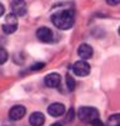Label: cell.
<instances>
[{
    "label": "cell",
    "instance_id": "cell-5",
    "mask_svg": "<svg viewBox=\"0 0 120 126\" xmlns=\"http://www.w3.org/2000/svg\"><path fill=\"white\" fill-rule=\"evenodd\" d=\"M25 114H26L25 106H23V105H15V106L11 107L10 111H9V117L13 121H18V120L23 119L25 116Z\"/></svg>",
    "mask_w": 120,
    "mask_h": 126
},
{
    "label": "cell",
    "instance_id": "cell-15",
    "mask_svg": "<svg viewBox=\"0 0 120 126\" xmlns=\"http://www.w3.org/2000/svg\"><path fill=\"white\" fill-rule=\"evenodd\" d=\"M8 24H18V20H16V15H14L13 13L6 15V21Z\"/></svg>",
    "mask_w": 120,
    "mask_h": 126
},
{
    "label": "cell",
    "instance_id": "cell-12",
    "mask_svg": "<svg viewBox=\"0 0 120 126\" xmlns=\"http://www.w3.org/2000/svg\"><path fill=\"white\" fill-rule=\"evenodd\" d=\"M108 126H120V115L114 114L108 120Z\"/></svg>",
    "mask_w": 120,
    "mask_h": 126
},
{
    "label": "cell",
    "instance_id": "cell-16",
    "mask_svg": "<svg viewBox=\"0 0 120 126\" xmlns=\"http://www.w3.org/2000/svg\"><path fill=\"white\" fill-rule=\"evenodd\" d=\"M44 66H45V65H44L43 63H36V64H34V65L30 66V70H31V71H39V70H41Z\"/></svg>",
    "mask_w": 120,
    "mask_h": 126
},
{
    "label": "cell",
    "instance_id": "cell-4",
    "mask_svg": "<svg viewBox=\"0 0 120 126\" xmlns=\"http://www.w3.org/2000/svg\"><path fill=\"white\" fill-rule=\"evenodd\" d=\"M28 6L24 0H13L11 1V13L16 16H24L26 14Z\"/></svg>",
    "mask_w": 120,
    "mask_h": 126
},
{
    "label": "cell",
    "instance_id": "cell-8",
    "mask_svg": "<svg viewBox=\"0 0 120 126\" xmlns=\"http://www.w3.org/2000/svg\"><path fill=\"white\" fill-rule=\"evenodd\" d=\"M48 112H49V115L54 116V117H59L65 112V106L60 102H54L48 107Z\"/></svg>",
    "mask_w": 120,
    "mask_h": 126
},
{
    "label": "cell",
    "instance_id": "cell-9",
    "mask_svg": "<svg viewBox=\"0 0 120 126\" xmlns=\"http://www.w3.org/2000/svg\"><path fill=\"white\" fill-rule=\"evenodd\" d=\"M78 55L84 59V60H86V59H90L93 56V47L88 44H81L79 47H78Z\"/></svg>",
    "mask_w": 120,
    "mask_h": 126
},
{
    "label": "cell",
    "instance_id": "cell-20",
    "mask_svg": "<svg viewBox=\"0 0 120 126\" xmlns=\"http://www.w3.org/2000/svg\"><path fill=\"white\" fill-rule=\"evenodd\" d=\"M4 13H5V8H4V5L1 3H0V16H3Z\"/></svg>",
    "mask_w": 120,
    "mask_h": 126
},
{
    "label": "cell",
    "instance_id": "cell-13",
    "mask_svg": "<svg viewBox=\"0 0 120 126\" xmlns=\"http://www.w3.org/2000/svg\"><path fill=\"white\" fill-rule=\"evenodd\" d=\"M66 85H68V89H69L70 91H73V90L75 89V86H76L75 79H74L70 74H68V75H66Z\"/></svg>",
    "mask_w": 120,
    "mask_h": 126
},
{
    "label": "cell",
    "instance_id": "cell-3",
    "mask_svg": "<svg viewBox=\"0 0 120 126\" xmlns=\"http://www.w3.org/2000/svg\"><path fill=\"white\" fill-rule=\"evenodd\" d=\"M73 73H74L76 76H80V78L86 76V75H89V73H90V65H89L86 61H83V60L76 61V63L73 65Z\"/></svg>",
    "mask_w": 120,
    "mask_h": 126
},
{
    "label": "cell",
    "instance_id": "cell-6",
    "mask_svg": "<svg viewBox=\"0 0 120 126\" xmlns=\"http://www.w3.org/2000/svg\"><path fill=\"white\" fill-rule=\"evenodd\" d=\"M36 38L41 43H50L53 40V31L46 26H41L36 30Z\"/></svg>",
    "mask_w": 120,
    "mask_h": 126
},
{
    "label": "cell",
    "instance_id": "cell-2",
    "mask_svg": "<svg viewBox=\"0 0 120 126\" xmlns=\"http://www.w3.org/2000/svg\"><path fill=\"white\" fill-rule=\"evenodd\" d=\"M78 116L81 121L84 122H91L94 119L99 117V112L95 107H90V106H83L78 111Z\"/></svg>",
    "mask_w": 120,
    "mask_h": 126
},
{
    "label": "cell",
    "instance_id": "cell-10",
    "mask_svg": "<svg viewBox=\"0 0 120 126\" xmlns=\"http://www.w3.org/2000/svg\"><path fill=\"white\" fill-rule=\"evenodd\" d=\"M29 122L33 126H43L45 122V116L41 112H33L29 117Z\"/></svg>",
    "mask_w": 120,
    "mask_h": 126
},
{
    "label": "cell",
    "instance_id": "cell-17",
    "mask_svg": "<svg viewBox=\"0 0 120 126\" xmlns=\"http://www.w3.org/2000/svg\"><path fill=\"white\" fill-rule=\"evenodd\" d=\"M74 115H75V112H74V109L71 107V109H69V111H68V115H66V121H73Z\"/></svg>",
    "mask_w": 120,
    "mask_h": 126
},
{
    "label": "cell",
    "instance_id": "cell-19",
    "mask_svg": "<svg viewBox=\"0 0 120 126\" xmlns=\"http://www.w3.org/2000/svg\"><path fill=\"white\" fill-rule=\"evenodd\" d=\"M106 3L109 5H111V6H115V5H118L120 3V0H106Z\"/></svg>",
    "mask_w": 120,
    "mask_h": 126
},
{
    "label": "cell",
    "instance_id": "cell-7",
    "mask_svg": "<svg viewBox=\"0 0 120 126\" xmlns=\"http://www.w3.org/2000/svg\"><path fill=\"white\" fill-rule=\"evenodd\" d=\"M60 81H61V78L56 73H51L44 78V84L48 87H58L60 85Z\"/></svg>",
    "mask_w": 120,
    "mask_h": 126
},
{
    "label": "cell",
    "instance_id": "cell-14",
    "mask_svg": "<svg viewBox=\"0 0 120 126\" xmlns=\"http://www.w3.org/2000/svg\"><path fill=\"white\" fill-rule=\"evenodd\" d=\"M8 58H9L8 51H6L5 49H3V47H0V65L5 64L6 60H8Z\"/></svg>",
    "mask_w": 120,
    "mask_h": 126
},
{
    "label": "cell",
    "instance_id": "cell-1",
    "mask_svg": "<svg viewBox=\"0 0 120 126\" xmlns=\"http://www.w3.org/2000/svg\"><path fill=\"white\" fill-rule=\"evenodd\" d=\"M51 21L60 30H68L74 25L75 14L71 9H65L61 11H56L51 15Z\"/></svg>",
    "mask_w": 120,
    "mask_h": 126
},
{
    "label": "cell",
    "instance_id": "cell-11",
    "mask_svg": "<svg viewBox=\"0 0 120 126\" xmlns=\"http://www.w3.org/2000/svg\"><path fill=\"white\" fill-rule=\"evenodd\" d=\"M16 29H18V24H8V23H5L4 25H3V31H4V34H14L15 31H16Z\"/></svg>",
    "mask_w": 120,
    "mask_h": 126
},
{
    "label": "cell",
    "instance_id": "cell-21",
    "mask_svg": "<svg viewBox=\"0 0 120 126\" xmlns=\"http://www.w3.org/2000/svg\"><path fill=\"white\" fill-rule=\"evenodd\" d=\"M51 126H63V125H61V124H59V122H55V124H53Z\"/></svg>",
    "mask_w": 120,
    "mask_h": 126
},
{
    "label": "cell",
    "instance_id": "cell-18",
    "mask_svg": "<svg viewBox=\"0 0 120 126\" xmlns=\"http://www.w3.org/2000/svg\"><path fill=\"white\" fill-rule=\"evenodd\" d=\"M91 125L93 126H105L104 124H103V121L99 119V117H96V119H94L93 121H91Z\"/></svg>",
    "mask_w": 120,
    "mask_h": 126
}]
</instances>
